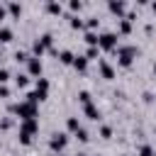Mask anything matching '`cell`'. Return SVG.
I'll return each instance as SVG.
<instances>
[{"instance_id": "cell-10", "label": "cell", "mask_w": 156, "mask_h": 156, "mask_svg": "<svg viewBox=\"0 0 156 156\" xmlns=\"http://www.w3.org/2000/svg\"><path fill=\"white\" fill-rule=\"evenodd\" d=\"M73 58H76V54H73L71 49H63V51L58 54V61L66 63V66H73Z\"/></svg>"}, {"instance_id": "cell-41", "label": "cell", "mask_w": 156, "mask_h": 156, "mask_svg": "<svg viewBox=\"0 0 156 156\" xmlns=\"http://www.w3.org/2000/svg\"><path fill=\"white\" fill-rule=\"evenodd\" d=\"M154 156H156V154H154Z\"/></svg>"}, {"instance_id": "cell-20", "label": "cell", "mask_w": 156, "mask_h": 156, "mask_svg": "<svg viewBox=\"0 0 156 156\" xmlns=\"http://www.w3.org/2000/svg\"><path fill=\"white\" fill-rule=\"evenodd\" d=\"M15 83H17V88H24V85L29 83V76H27V73H17V76H15Z\"/></svg>"}, {"instance_id": "cell-29", "label": "cell", "mask_w": 156, "mask_h": 156, "mask_svg": "<svg viewBox=\"0 0 156 156\" xmlns=\"http://www.w3.org/2000/svg\"><path fill=\"white\" fill-rule=\"evenodd\" d=\"M20 144H32V134H27V132H20Z\"/></svg>"}, {"instance_id": "cell-22", "label": "cell", "mask_w": 156, "mask_h": 156, "mask_svg": "<svg viewBox=\"0 0 156 156\" xmlns=\"http://www.w3.org/2000/svg\"><path fill=\"white\" fill-rule=\"evenodd\" d=\"M29 58H32V56H29L27 51H15V61H17V63H27Z\"/></svg>"}, {"instance_id": "cell-32", "label": "cell", "mask_w": 156, "mask_h": 156, "mask_svg": "<svg viewBox=\"0 0 156 156\" xmlns=\"http://www.w3.org/2000/svg\"><path fill=\"white\" fill-rule=\"evenodd\" d=\"M0 98H10V88L7 85H0Z\"/></svg>"}, {"instance_id": "cell-16", "label": "cell", "mask_w": 156, "mask_h": 156, "mask_svg": "<svg viewBox=\"0 0 156 156\" xmlns=\"http://www.w3.org/2000/svg\"><path fill=\"white\" fill-rule=\"evenodd\" d=\"M85 66H88V58H85V56H76V58H73V68H76V71H80V73H83V71H85Z\"/></svg>"}, {"instance_id": "cell-11", "label": "cell", "mask_w": 156, "mask_h": 156, "mask_svg": "<svg viewBox=\"0 0 156 156\" xmlns=\"http://www.w3.org/2000/svg\"><path fill=\"white\" fill-rule=\"evenodd\" d=\"M117 29H119V34H129L132 32V20H127V17L117 20Z\"/></svg>"}, {"instance_id": "cell-24", "label": "cell", "mask_w": 156, "mask_h": 156, "mask_svg": "<svg viewBox=\"0 0 156 156\" xmlns=\"http://www.w3.org/2000/svg\"><path fill=\"white\" fill-rule=\"evenodd\" d=\"M136 156H154V149H151L149 144H141V146H139V154H136Z\"/></svg>"}, {"instance_id": "cell-27", "label": "cell", "mask_w": 156, "mask_h": 156, "mask_svg": "<svg viewBox=\"0 0 156 156\" xmlns=\"http://www.w3.org/2000/svg\"><path fill=\"white\" fill-rule=\"evenodd\" d=\"M76 139H78V141H88V139H90V136H88V132H85V129H83V127H80V129H78V132H76Z\"/></svg>"}, {"instance_id": "cell-9", "label": "cell", "mask_w": 156, "mask_h": 156, "mask_svg": "<svg viewBox=\"0 0 156 156\" xmlns=\"http://www.w3.org/2000/svg\"><path fill=\"white\" fill-rule=\"evenodd\" d=\"M83 112H85V117H88V119H93V122H98V119H100V110H98L93 102H90V105H85V107H83Z\"/></svg>"}, {"instance_id": "cell-6", "label": "cell", "mask_w": 156, "mask_h": 156, "mask_svg": "<svg viewBox=\"0 0 156 156\" xmlns=\"http://www.w3.org/2000/svg\"><path fill=\"white\" fill-rule=\"evenodd\" d=\"M37 129H39V122L37 119H24L22 124H20V132H27V134H37Z\"/></svg>"}, {"instance_id": "cell-7", "label": "cell", "mask_w": 156, "mask_h": 156, "mask_svg": "<svg viewBox=\"0 0 156 156\" xmlns=\"http://www.w3.org/2000/svg\"><path fill=\"white\" fill-rule=\"evenodd\" d=\"M107 7H110V12H115L119 20L124 17V2H122V0H110V2H107Z\"/></svg>"}, {"instance_id": "cell-34", "label": "cell", "mask_w": 156, "mask_h": 156, "mask_svg": "<svg viewBox=\"0 0 156 156\" xmlns=\"http://www.w3.org/2000/svg\"><path fill=\"white\" fill-rule=\"evenodd\" d=\"M144 102H154V93L146 90V93H144Z\"/></svg>"}, {"instance_id": "cell-36", "label": "cell", "mask_w": 156, "mask_h": 156, "mask_svg": "<svg viewBox=\"0 0 156 156\" xmlns=\"http://www.w3.org/2000/svg\"><path fill=\"white\" fill-rule=\"evenodd\" d=\"M151 10H154V12H156V2H151Z\"/></svg>"}, {"instance_id": "cell-5", "label": "cell", "mask_w": 156, "mask_h": 156, "mask_svg": "<svg viewBox=\"0 0 156 156\" xmlns=\"http://www.w3.org/2000/svg\"><path fill=\"white\" fill-rule=\"evenodd\" d=\"M41 68H44V66H41L39 58L32 56V58L27 61V76H39V78H41Z\"/></svg>"}, {"instance_id": "cell-13", "label": "cell", "mask_w": 156, "mask_h": 156, "mask_svg": "<svg viewBox=\"0 0 156 156\" xmlns=\"http://www.w3.org/2000/svg\"><path fill=\"white\" fill-rule=\"evenodd\" d=\"M39 41L44 44V49H49V51L54 49V34H49V32H44V34L39 37Z\"/></svg>"}, {"instance_id": "cell-33", "label": "cell", "mask_w": 156, "mask_h": 156, "mask_svg": "<svg viewBox=\"0 0 156 156\" xmlns=\"http://www.w3.org/2000/svg\"><path fill=\"white\" fill-rule=\"evenodd\" d=\"M10 124H12L10 119H0V132H5V129H10Z\"/></svg>"}, {"instance_id": "cell-31", "label": "cell", "mask_w": 156, "mask_h": 156, "mask_svg": "<svg viewBox=\"0 0 156 156\" xmlns=\"http://www.w3.org/2000/svg\"><path fill=\"white\" fill-rule=\"evenodd\" d=\"M68 7H71V10H80V7H83V2H78V0H71V2H68Z\"/></svg>"}, {"instance_id": "cell-39", "label": "cell", "mask_w": 156, "mask_h": 156, "mask_svg": "<svg viewBox=\"0 0 156 156\" xmlns=\"http://www.w3.org/2000/svg\"><path fill=\"white\" fill-rule=\"evenodd\" d=\"M122 156H129V154H122Z\"/></svg>"}, {"instance_id": "cell-35", "label": "cell", "mask_w": 156, "mask_h": 156, "mask_svg": "<svg viewBox=\"0 0 156 156\" xmlns=\"http://www.w3.org/2000/svg\"><path fill=\"white\" fill-rule=\"evenodd\" d=\"M5 15H7V5H0V20H5Z\"/></svg>"}, {"instance_id": "cell-37", "label": "cell", "mask_w": 156, "mask_h": 156, "mask_svg": "<svg viewBox=\"0 0 156 156\" xmlns=\"http://www.w3.org/2000/svg\"><path fill=\"white\" fill-rule=\"evenodd\" d=\"M154 73H156V63H154Z\"/></svg>"}, {"instance_id": "cell-26", "label": "cell", "mask_w": 156, "mask_h": 156, "mask_svg": "<svg viewBox=\"0 0 156 156\" xmlns=\"http://www.w3.org/2000/svg\"><path fill=\"white\" fill-rule=\"evenodd\" d=\"M100 136H102V139H110V136H112V127L102 124V127H100Z\"/></svg>"}, {"instance_id": "cell-8", "label": "cell", "mask_w": 156, "mask_h": 156, "mask_svg": "<svg viewBox=\"0 0 156 156\" xmlns=\"http://www.w3.org/2000/svg\"><path fill=\"white\" fill-rule=\"evenodd\" d=\"M98 66H100L102 78H107V80H112V78H115V71H112V66H110L107 61H102V58H100V61H98Z\"/></svg>"}, {"instance_id": "cell-2", "label": "cell", "mask_w": 156, "mask_h": 156, "mask_svg": "<svg viewBox=\"0 0 156 156\" xmlns=\"http://www.w3.org/2000/svg\"><path fill=\"white\" fill-rule=\"evenodd\" d=\"M117 61H119V66H132V61H134V56H139V49L136 46H117Z\"/></svg>"}, {"instance_id": "cell-17", "label": "cell", "mask_w": 156, "mask_h": 156, "mask_svg": "<svg viewBox=\"0 0 156 156\" xmlns=\"http://www.w3.org/2000/svg\"><path fill=\"white\" fill-rule=\"evenodd\" d=\"M34 90H37V93H41V95H46V93H49V80H46V78H39Z\"/></svg>"}, {"instance_id": "cell-30", "label": "cell", "mask_w": 156, "mask_h": 156, "mask_svg": "<svg viewBox=\"0 0 156 156\" xmlns=\"http://www.w3.org/2000/svg\"><path fill=\"white\" fill-rule=\"evenodd\" d=\"M71 27H73V29H80V27H83V20H80V17H71Z\"/></svg>"}, {"instance_id": "cell-3", "label": "cell", "mask_w": 156, "mask_h": 156, "mask_svg": "<svg viewBox=\"0 0 156 156\" xmlns=\"http://www.w3.org/2000/svg\"><path fill=\"white\" fill-rule=\"evenodd\" d=\"M66 144H68V134H66V132H54L51 139H49V149H51L54 154H56V151H63Z\"/></svg>"}, {"instance_id": "cell-15", "label": "cell", "mask_w": 156, "mask_h": 156, "mask_svg": "<svg viewBox=\"0 0 156 156\" xmlns=\"http://www.w3.org/2000/svg\"><path fill=\"white\" fill-rule=\"evenodd\" d=\"M44 10H46V12H51V15H61V12H63V10H61V5H58V2H54V0H49V2L44 5Z\"/></svg>"}, {"instance_id": "cell-1", "label": "cell", "mask_w": 156, "mask_h": 156, "mask_svg": "<svg viewBox=\"0 0 156 156\" xmlns=\"http://www.w3.org/2000/svg\"><path fill=\"white\" fill-rule=\"evenodd\" d=\"M7 110H10V115H17L22 122L24 119H37V105H32V102H12Z\"/></svg>"}, {"instance_id": "cell-18", "label": "cell", "mask_w": 156, "mask_h": 156, "mask_svg": "<svg viewBox=\"0 0 156 156\" xmlns=\"http://www.w3.org/2000/svg\"><path fill=\"white\" fill-rule=\"evenodd\" d=\"M66 127H68V132H73V134H76V132L80 129V122H78V117H68V119H66Z\"/></svg>"}, {"instance_id": "cell-19", "label": "cell", "mask_w": 156, "mask_h": 156, "mask_svg": "<svg viewBox=\"0 0 156 156\" xmlns=\"http://www.w3.org/2000/svg\"><path fill=\"white\" fill-rule=\"evenodd\" d=\"M10 39H12V29L0 24V41H10Z\"/></svg>"}, {"instance_id": "cell-25", "label": "cell", "mask_w": 156, "mask_h": 156, "mask_svg": "<svg viewBox=\"0 0 156 156\" xmlns=\"http://www.w3.org/2000/svg\"><path fill=\"white\" fill-rule=\"evenodd\" d=\"M98 24H100V20H98V17H88V22H85V27H88V32H93V29H95Z\"/></svg>"}, {"instance_id": "cell-4", "label": "cell", "mask_w": 156, "mask_h": 156, "mask_svg": "<svg viewBox=\"0 0 156 156\" xmlns=\"http://www.w3.org/2000/svg\"><path fill=\"white\" fill-rule=\"evenodd\" d=\"M100 49L115 51V49H117V34H115V32H102V34H100Z\"/></svg>"}, {"instance_id": "cell-42", "label": "cell", "mask_w": 156, "mask_h": 156, "mask_svg": "<svg viewBox=\"0 0 156 156\" xmlns=\"http://www.w3.org/2000/svg\"><path fill=\"white\" fill-rule=\"evenodd\" d=\"M98 156H100V154H98Z\"/></svg>"}, {"instance_id": "cell-28", "label": "cell", "mask_w": 156, "mask_h": 156, "mask_svg": "<svg viewBox=\"0 0 156 156\" xmlns=\"http://www.w3.org/2000/svg\"><path fill=\"white\" fill-rule=\"evenodd\" d=\"M7 80H10V71L7 68H0V85H5Z\"/></svg>"}, {"instance_id": "cell-23", "label": "cell", "mask_w": 156, "mask_h": 156, "mask_svg": "<svg viewBox=\"0 0 156 156\" xmlns=\"http://www.w3.org/2000/svg\"><path fill=\"white\" fill-rule=\"evenodd\" d=\"M78 102H80L83 107L90 105V93H88V90H80V93H78Z\"/></svg>"}, {"instance_id": "cell-40", "label": "cell", "mask_w": 156, "mask_h": 156, "mask_svg": "<svg viewBox=\"0 0 156 156\" xmlns=\"http://www.w3.org/2000/svg\"><path fill=\"white\" fill-rule=\"evenodd\" d=\"M154 132H156V127H154Z\"/></svg>"}, {"instance_id": "cell-21", "label": "cell", "mask_w": 156, "mask_h": 156, "mask_svg": "<svg viewBox=\"0 0 156 156\" xmlns=\"http://www.w3.org/2000/svg\"><path fill=\"white\" fill-rule=\"evenodd\" d=\"M7 12H10L12 17H20V12H22V7H20L17 2H7Z\"/></svg>"}, {"instance_id": "cell-12", "label": "cell", "mask_w": 156, "mask_h": 156, "mask_svg": "<svg viewBox=\"0 0 156 156\" xmlns=\"http://www.w3.org/2000/svg\"><path fill=\"white\" fill-rule=\"evenodd\" d=\"M85 44H88V46H100V34L85 32Z\"/></svg>"}, {"instance_id": "cell-14", "label": "cell", "mask_w": 156, "mask_h": 156, "mask_svg": "<svg viewBox=\"0 0 156 156\" xmlns=\"http://www.w3.org/2000/svg\"><path fill=\"white\" fill-rule=\"evenodd\" d=\"M83 56H85L88 61H95V58H100V46H88Z\"/></svg>"}, {"instance_id": "cell-38", "label": "cell", "mask_w": 156, "mask_h": 156, "mask_svg": "<svg viewBox=\"0 0 156 156\" xmlns=\"http://www.w3.org/2000/svg\"><path fill=\"white\" fill-rule=\"evenodd\" d=\"M76 156H85V154H76Z\"/></svg>"}]
</instances>
